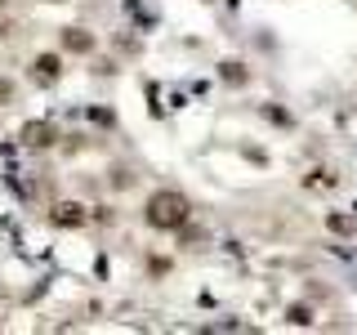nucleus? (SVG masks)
Returning <instances> with one entry per match:
<instances>
[{
	"instance_id": "f03ea898",
	"label": "nucleus",
	"mask_w": 357,
	"mask_h": 335,
	"mask_svg": "<svg viewBox=\"0 0 357 335\" xmlns=\"http://www.w3.org/2000/svg\"><path fill=\"white\" fill-rule=\"evenodd\" d=\"M59 228H81L85 223V206H76V201H63V206H54V215H50Z\"/></svg>"
},
{
	"instance_id": "6e6552de",
	"label": "nucleus",
	"mask_w": 357,
	"mask_h": 335,
	"mask_svg": "<svg viewBox=\"0 0 357 335\" xmlns=\"http://www.w3.org/2000/svg\"><path fill=\"white\" fill-rule=\"evenodd\" d=\"M0 5H5V0H0Z\"/></svg>"
},
{
	"instance_id": "7ed1b4c3",
	"label": "nucleus",
	"mask_w": 357,
	"mask_h": 335,
	"mask_svg": "<svg viewBox=\"0 0 357 335\" xmlns=\"http://www.w3.org/2000/svg\"><path fill=\"white\" fill-rule=\"evenodd\" d=\"M63 45H67L72 54H89V50H94V36H89L85 27H67V31H63Z\"/></svg>"
},
{
	"instance_id": "f257e3e1",
	"label": "nucleus",
	"mask_w": 357,
	"mask_h": 335,
	"mask_svg": "<svg viewBox=\"0 0 357 335\" xmlns=\"http://www.w3.org/2000/svg\"><path fill=\"white\" fill-rule=\"evenodd\" d=\"M192 215V206H188V197L178 193V188H161V193L148 197V206H143V219H148V228L156 232H178Z\"/></svg>"
},
{
	"instance_id": "423d86ee",
	"label": "nucleus",
	"mask_w": 357,
	"mask_h": 335,
	"mask_svg": "<svg viewBox=\"0 0 357 335\" xmlns=\"http://www.w3.org/2000/svg\"><path fill=\"white\" fill-rule=\"evenodd\" d=\"M286 318H290V327H308V322H312V308H304V304H295V308L286 313Z\"/></svg>"
},
{
	"instance_id": "0eeeda50",
	"label": "nucleus",
	"mask_w": 357,
	"mask_h": 335,
	"mask_svg": "<svg viewBox=\"0 0 357 335\" xmlns=\"http://www.w3.org/2000/svg\"><path fill=\"white\" fill-rule=\"evenodd\" d=\"M223 76H228V81H232V85H241V81H245V72H241V63H228V67H223Z\"/></svg>"
},
{
	"instance_id": "39448f33",
	"label": "nucleus",
	"mask_w": 357,
	"mask_h": 335,
	"mask_svg": "<svg viewBox=\"0 0 357 335\" xmlns=\"http://www.w3.org/2000/svg\"><path fill=\"white\" fill-rule=\"evenodd\" d=\"M22 139H27V143H36V148H40V143H50V139H54V130H50V126H40V121H31V126L22 130Z\"/></svg>"
},
{
	"instance_id": "20e7f679",
	"label": "nucleus",
	"mask_w": 357,
	"mask_h": 335,
	"mask_svg": "<svg viewBox=\"0 0 357 335\" xmlns=\"http://www.w3.org/2000/svg\"><path fill=\"white\" fill-rule=\"evenodd\" d=\"M36 81L40 85L59 81V59H54V54H40V59H36Z\"/></svg>"
}]
</instances>
